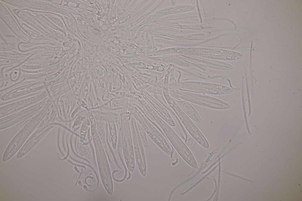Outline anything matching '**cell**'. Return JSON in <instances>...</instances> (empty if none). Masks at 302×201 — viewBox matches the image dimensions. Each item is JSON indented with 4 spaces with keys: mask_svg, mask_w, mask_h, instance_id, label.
Masks as SVG:
<instances>
[{
    "mask_svg": "<svg viewBox=\"0 0 302 201\" xmlns=\"http://www.w3.org/2000/svg\"><path fill=\"white\" fill-rule=\"evenodd\" d=\"M46 112H41L32 117L16 134L6 148L12 154L15 155L20 149L28 137L36 129L47 115Z\"/></svg>",
    "mask_w": 302,
    "mask_h": 201,
    "instance_id": "1",
    "label": "cell"
},
{
    "mask_svg": "<svg viewBox=\"0 0 302 201\" xmlns=\"http://www.w3.org/2000/svg\"><path fill=\"white\" fill-rule=\"evenodd\" d=\"M180 94V97L183 100L211 108L223 110L230 107L228 103L210 96L186 92Z\"/></svg>",
    "mask_w": 302,
    "mask_h": 201,
    "instance_id": "2",
    "label": "cell"
},
{
    "mask_svg": "<svg viewBox=\"0 0 302 201\" xmlns=\"http://www.w3.org/2000/svg\"><path fill=\"white\" fill-rule=\"evenodd\" d=\"M59 123L54 122L51 119L44 123L37 130L27 139L22 148L20 149L16 156L17 159L20 158L24 156L33 149L51 129L56 126L59 125Z\"/></svg>",
    "mask_w": 302,
    "mask_h": 201,
    "instance_id": "3",
    "label": "cell"
},
{
    "mask_svg": "<svg viewBox=\"0 0 302 201\" xmlns=\"http://www.w3.org/2000/svg\"><path fill=\"white\" fill-rule=\"evenodd\" d=\"M179 103L183 111L189 117L197 122H201V119L199 115L189 103L184 101Z\"/></svg>",
    "mask_w": 302,
    "mask_h": 201,
    "instance_id": "4",
    "label": "cell"
}]
</instances>
